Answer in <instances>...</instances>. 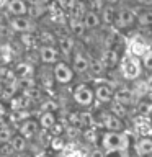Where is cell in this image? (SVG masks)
<instances>
[{
  "mask_svg": "<svg viewBox=\"0 0 152 157\" xmlns=\"http://www.w3.org/2000/svg\"><path fill=\"white\" fill-rule=\"evenodd\" d=\"M127 147V136L121 131H106L101 134V149L106 152H121Z\"/></svg>",
  "mask_w": 152,
  "mask_h": 157,
  "instance_id": "obj_1",
  "label": "cell"
},
{
  "mask_svg": "<svg viewBox=\"0 0 152 157\" xmlns=\"http://www.w3.org/2000/svg\"><path fill=\"white\" fill-rule=\"evenodd\" d=\"M74 75H75V72H74V69L69 62L59 59L56 64H52V78L56 83H59V85H67V83H70L74 80Z\"/></svg>",
  "mask_w": 152,
  "mask_h": 157,
  "instance_id": "obj_2",
  "label": "cell"
},
{
  "mask_svg": "<svg viewBox=\"0 0 152 157\" xmlns=\"http://www.w3.org/2000/svg\"><path fill=\"white\" fill-rule=\"evenodd\" d=\"M72 97H74V101H75L80 108H88L93 103V100H95L93 88L88 85V83H78V85L74 88Z\"/></svg>",
  "mask_w": 152,
  "mask_h": 157,
  "instance_id": "obj_3",
  "label": "cell"
},
{
  "mask_svg": "<svg viewBox=\"0 0 152 157\" xmlns=\"http://www.w3.org/2000/svg\"><path fill=\"white\" fill-rule=\"evenodd\" d=\"M121 74L126 80H136L142 74V64L136 57L127 56L121 61Z\"/></svg>",
  "mask_w": 152,
  "mask_h": 157,
  "instance_id": "obj_4",
  "label": "cell"
},
{
  "mask_svg": "<svg viewBox=\"0 0 152 157\" xmlns=\"http://www.w3.org/2000/svg\"><path fill=\"white\" fill-rule=\"evenodd\" d=\"M8 26L13 29L15 33L25 34V33H33L34 31V21L28 15H21V17H10L8 18Z\"/></svg>",
  "mask_w": 152,
  "mask_h": 157,
  "instance_id": "obj_5",
  "label": "cell"
},
{
  "mask_svg": "<svg viewBox=\"0 0 152 157\" xmlns=\"http://www.w3.org/2000/svg\"><path fill=\"white\" fill-rule=\"evenodd\" d=\"M38 57L44 66H52L61 59V52H59L57 46L54 44H43L38 49Z\"/></svg>",
  "mask_w": 152,
  "mask_h": 157,
  "instance_id": "obj_6",
  "label": "cell"
},
{
  "mask_svg": "<svg viewBox=\"0 0 152 157\" xmlns=\"http://www.w3.org/2000/svg\"><path fill=\"white\" fill-rule=\"evenodd\" d=\"M100 118H101V126L105 128L106 131H123V129H124L123 118L116 116L115 113H111V111H101L100 113Z\"/></svg>",
  "mask_w": 152,
  "mask_h": 157,
  "instance_id": "obj_7",
  "label": "cell"
},
{
  "mask_svg": "<svg viewBox=\"0 0 152 157\" xmlns=\"http://www.w3.org/2000/svg\"><path fill=\"white\" fill-rule=\"evenodd\" d=\"M136 23V13L131 8H120L116 10V18H115V25L118 28L124 29V28H131Z\"/></svg>",
  "mask_w": 152,
  "mask_h": 157,
  "instance_id": "obj_8",
  "label": "cell"
},
{
  "mask_svg": "<svg viewBox=\"0 0 152 157\" xmlns=\"http://www.w3.org/2000/svg\"><path fill=\"white\" fill-rule=\"evenodd\" d=\"M70 66H72L75 74H85V72L90 71V59H88L82 51H74Z\"/></svg>",
  "mask_w": 152,
  "mask_h": 157,
  "instance_id": "obj_9",
  "label": "cell"
},
{
  "mask_svg": "<svg viewBox=\"0 0 152 157\" xmlns=\"http://www.w3.org/2000/svg\"><path fill=\"white\" fill-rule=\"evenodd\" d=\"M18 132L26 139H31L39 132V121L33 120V118H26L21 121V124L18 126Z\"/></svg>",
  "mask_w": 152,
  "mask_h": 157,
  "instance_id": "obj_10",
  "label": "cell"
},
{
  "mask_svg": "<svg viewBox=\"0 0 152 157\" xmlns=\"http://www.w3.org/2000/svg\"><path fill=\"white\" fill-rule=\"evenodd\" d=\"M5 10L10 17H21L28 15V3L26 0H8L5 3Z\"/></svg>",
  "mask_w": 152,
  "mask_h": 157,
  "instance_id": "obj_11",
  "label": "cell"
},
{
  "mask_svg": "<svg viewBox=\"0 0 152 157\" xmlns=\"http://www.w3.org/2000/svg\"><path fill=\"white\" fill-rule=\"evenodd\" d=\"M93 93H95V100H98L100 103H111L115 90H113L108 83H98V85L93 88Z\"/></svg>",
  "mask_w": 152,
  "mask_h": 157,
  "instance_id": "obj_12",
  "label": "cell"
},
{
  "mask_svg": "<svg viewBox=\"0 0 152 157\" xmlns=\"http://www.w3.org/2000/svg\"><path fill=\"white\" fill-rule=\"evenodd\" d=\"M82 23H83V28L85 31H93V29L100 28L101 25V18L95 10H87L82 17Z\"/></svg>",
  "mask_w": 152,
  "mask_h": 157,
  "instance_id": "obj_13",
  "label": "cell"
},
{
  "mask_svg": "<svg viewBox=\"0 0 152 157\" xmlns=\"http://www.w3.org/2000/svg\"><path fill=\"white\" fill-rule=\"evenodd\" d=\"M57 49L62 56H72V52L75 51V39L72 36H61L57 41Z\"/></svg>",
  "mask_w": 152,
  "mask_h": 157,
  "instance_id": "obj_14",
  "label": "cell"
},
{
  "mask_svg": "<svg viewBox=\"0 0 152 157\" xmlns=\"http://www.w3.org/2000/svg\"><path fill=\"white\" fill-rule=\"evenodd\" d=\"M136 152H137V155H141V157L152 155V137L150 136H144V137H141V139H137Z\"/></svg>",
  "mask_w": 152,
  "mask_h": 157,
  "instance_id": "obj_15",
  "label": "cell"
},
{
  "mask_svg": "<svg viewBox=\"0 0 152 157\" xmlns=\"http://www.w3.org/2000/svg\"><path fill=\"white\" fill-rule=\"evenodd\" d=\"M113 100L120 101V103H123V105L127 106V105H131V103H132V92L129 90V88L121 87V88H118V90H115Z\"/></svg>",
  "mask_w": 152,
  "mask_h": 157,
  "instance_id": "obj_16",
  "label": "cell"
},
{
  "mask_svg": "<svg viewBox=\"0 0 152 157\" xmlns=\"http://www.w3.org/2000/svg\"><path fill=\"white\" fill-rule=\"evenodd\" d=\"M39 126L43 128V129H51V128L57 123V118H56V113L54 111H43L41 116H39Z\"/></svg>",
  "mask_w": 152,
  "mask_h": 157,
  "instance_id": "obj_17",
  "label": "cell"
},
{
  "mask_svg": "<svg viewBox=\"0 0 152 157\" xmlns=\"http://www.w3.org/2000/svg\"><path fill=\"white\" fill-rule=\"evenodd\" d=\"M10 105H12L13 111H23L25 108L29 105V100L23 95V93H15V95L10 98Z\"/></svg>",
  "mask_w": 152,
  "mask_h": 157,
  "instance_id": "obj_18",
  "label": "cell"
},
{
  "mask_svg": "<svg viewBox=\"0 0 152 157\" xmlns=\"http://www.w3.org/2000/svg\"><path fill=\"white\" fill-rule=\"evenodd\" d=\"M8 142H10V146L13 147L15 152H25V151H26V147H28V139H26V137H23L20 132H18V134H13L12 139H10Z\"/></svg>",
  "mask_w": 152,
  "mask_h": 157,
  "instance_id": "obj_19",
  "label": "cell"
},
{
  "mask_svg": "<svg viewBox=\"0 0 152 157\" xmlns=\"http://www.w3.org/2000/svg\"><path fill=\"white\" fill-rule=\"evenodd\" d=\"M100 18H101V23H105V25H115L116 10L113 8L111 5H106V7H103V8H101Z\"/></svg>",
  "mask_w": 152,
  "mask_h": 157,
  "instance_id": "obj_20",
  "label": "cell"
},
{
  "mask_svg": "<svg viewBox=\"0 0 152 157\" xmlns=\"http://www.w3.org/2000/svg\"><path fill=\"white\" fill-rule=\"evenodd\" d=\"M136 21L141 25V26H152V10L146 8L136 15Z\"/></svg>",
  "mask_w": 152,
  "mask_h": 157,
  "instance_id": "obj_21",
  "label": "cell"
},
{
  "mask_svg": "<svg viewBox=\"0 0 152 157\" xmlns=\"http://www.w3.org/2000/svg\"><path fill=\"white\" fill-rule=\"evenodd\" d=\"M44 12H46V8H44V5H41V2H34L31 5L28 3V17H31L33 20L43 17Z\"/></svg>",
  "mask_w": 152,
  "mask_h": 157,
  "instance_id": "obj_22",
  "label": "cell"
},
{
  "mask_svg": "<svg viewBox=\"0 0 152 157\" xmlns=\"http://www.w3.org/2000/svg\"><path fill=\"white\" fill-rule=\"evenodd\" d=\"M110 111L115 113V115L120 116V118H124V116L127 115V108H126V105H123V103H120V101H111Z\"/></svg>",
  "mask_w": 152,
  "mask_h": 157,
  "instance_id": "obj_23",
  "label": "cell"
},
{
  "mask_svg": "<svg viewBox=\"0 0 152 157\" xmlns=\"http://www.w3.org/2000/svg\"><path fill=\"white\" fill-rule=\"evenodd\" d=\"M15 134L13 132V128L8 126V124H2L0 126V142H8L12 139V136Z\"/></svg>",
  "mask_w": 152,
  "mask_h": 157,
  "instance_id": "obj_24",
  "label": "cell"
},
{
  "mask_svg": "<svg viewBox=\"0 0 152 157\" xmlns=\"http://www.w3.org/2000/svg\"><path fill=\"white\" fill-rule=\"evenodd\" d=\"M141 64H142V67H144V69H147L149 72H152V49H147V51L142 54Z\"/></svg>",
  "mask_w": 152,
  "mask_h": 157,
  "instance_id": "obj_25",
  "label": "cell"
},
{
  "mask_svg": "<svg viewBox=\"0 0 152 157\" xmlns=\"http://www.w3.org/2000/svg\"><path fill=\"white\" fill-rule=\"evenodd\" d=\"M12 154H15V151L10 142H0V157H10Z\"/></svg>",
  "mask_w": 152,
  "mask_h": 157,
  "instance_id": "obj_26",
  "label": "cell"
},
{
  "mask_svg": "<svg viewBox=\"0 0 152 157\" xmlns=\"http://www.w3.org/2000/svg\"><path fill=\"white\" fill-rule=\"evenodd\" d=\"M77 2L78 0H57L59 7H61L62 10H66V12H72V8L75 7Z\"/></svg>",
  "mask_w": 152,
  "mask_h": 157,
  "instance_id": "obj_27",
  "label": "cell"
},
{
  "mask_svg": "<svg viewBox=\"0 0 152 157\" xmlns=\"http://www.w3.org/2000/svg\"><path fill=\"white\" fill-rule=\"evenodd\" d=\"M139 111L142 113V115H152V103L150 101L139 103Z\"/></svg>",
  "mask_w": 152,
  "mask_h": 157,
  "instance_id": "obj_28",
  "label": "cell"
},
{
  "mask_svg": "<svg viewBox=\"0 0 152 157\" xmlns=\"http://www.w3.org/2000/svg\"><path fill=\"white\" fill-rule=\"evenodd\" d=\"M90 71L95 74V75H98V74H103V71H105V66L103 64H100V62H90Z\"/></svg>",
  "mask_w": 152,
  "mask_h": 157,
  "instance_id": "obj_29",
  "label": "cell"
},
{
  "mask_svg": "<svg viewBox=\"0 0 152 157\" xmlns=\"http://www.w3.org/2000/svg\"><path fill=\"white\" fill-rule=\"evenodd\" d=\"M7 113H8V105L2 100V101H0V118L7 116Z\"/></svg>",
  "mask_w": 152,
  "mask_h": 157,
  "instance_id": "obj_30",
  "label": "cell"
},
{
  "mask_svg": "<svg viewBox=\"0 0 152 157\" xmlns=\"http://www.w3.org/2000/svg\"><path fill=\"white\" fill-rule=\"evenodd\" d=\"M90 157H105V151L103 149H93L90 152Z\"/></svg>",
  "mask_w": 152,
  "mask_h": 157,
  "instance_id": "obj_31",
  "label": "cell"
},
{
  "mask_svg": "<svg viewBox=\"0 0 152 157\" xmlns=\"http://www.w3.org/2000/svg\"><path fill=\"white\" fill-rule=\"evenodd\" d=\"M137 3L144 5V7H152V0H137Z\"/></svg>",
  "mask_w": 152,
  "mask_h": 157,
  "instance_id": "obj_32",
  "label": "cell"
},
{
  "mask_svg": "<svg viewBox=\"0 0 152 157\" xmlns=\"http://www.w3.org/2000/svg\"><path fill=\"white\" fill-rule=\"evenodd\" d=\"M146 85H147V88H149V90H152V75L146 80Z\"/></svg>",
  "mask_w": 152,
  "mask_h": 157,
  "instance_id": "obj_33",
  "label": "cell"
},
{
  "mask_svg": "<svg viewBox=\"0 0 152 157\" xmlns=\"http://www.w3.org/2000/svg\"><path fill=\"white\" fill-rule=\"evenodd\" d=\"M21 157H34V155H31V154H25V155H21Z\"/></svg>",
  "mask_w": 152,
  "mask_h": 157,
  "instance_id": "obj_34",
  "label": "cell"
},
{
  "mask_svg": "<svg viewBox=\"0 0 152 157\" xmlns=\"http://www.w3.org/2000/svg\"><path fill=\"white\" fill-rule=\"evenodd\" d=\"M0 97H2V83H0Z\"/></svg>",
  "mask_w": 152,
  "mask_h": 157,
  "instance_id": "obj_35",
  "label": "cell"
},
{
  "mask_svg": "<svg viewBox=\"0 0 152 157\" xmlns=\"http://www.w3.org/2000/svg\"><path fill=\"white\" fill-rule=\"evenodd\" d=\"M83 2H85V3H87V2H92V0H83Z\"/></svg>",
  "mask_w": 152,
  "mask_h": 157,
  "instance_id": "obj_36",
  "label": "cell"
},
{
  "mask_svg": "<svg viewBox=\"0 0 152 157\" xmlns=\"http://www.w3.org/2000/svg\"><path fill=\"white\" fill-rule=\"evenodd\" d=\"M150 43H152V33H150Z\"/></svg>",
  "mask_w": 152,
  "mask_h": 157,
  "instance_id": "obj_37",
  "label": "cell"
}]
</instances>
